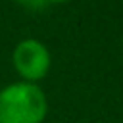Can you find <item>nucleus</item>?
<instances>
[{"mask_svg": "<svg viewBox=\"0 0 123 123\" xmlns=\"http://www.w3.org/2000/svg\"><path fill=\"white\" fill-rule=\"evenodd\" d=\"M48 98L40 85L13 81L0 88V123H44Z\"/></svg>", "mask_w": 123, "mask_h": 123, "instance_id": "f257e3e1", "label": "nucleus"}, {"mask_svg": "<svg viewBox=\"0 0 123 123\" xmlns=\"http://www.w3.org/2000/svg\"><path fill=\"white\" fill-rule=\"evenodd\" d=\"M12 65L19 81L38 85L52 67V54L48 46L33 37L21 38L12 50Z\"/></svg>", "mask_w": 123, "mask_h": 123, "instance_id": "f03ea898", "label": "nucleus"}, {"mask_svg": "<svg viewBox=\"0 0 123 123\" xmlns=\"http://www.w3.org/2000/svg\"><path fill=\"white\" fill-rule=\"evenodd\" d=\"M12 2L21 4V6H37V4H40L42 0H12Z\"/></svg>", "mask_w": 123, "mask_h": 123, "instance_id": "7ed1b4c3", "label": "nucleus"}, {"mask_svg": "<svg viewBox=\"0 0 123 123\" xmlns=\"http://www.w3.org/2000/svg\"><path fill=\"white\" fill-rule=\"evenodd\" d=\"M42 2H48V4H65V2H71V0H42Z\"/></svg>", "mask_w": 123, "mask_h": 123, "instance_id": "20e7f679", "label": "nucleus"}, {"mask_svg": "<svg viewBox=\"0 0 123 123\" xmlns=\"http://www.w3.org/2000/svg\"><path fill=\"white\" fill-rule=\"evenodd\" d=\"M121 44H123V35H121Z\"/></svg>", "mask_w": 123, "mask_h": 123, "instance_id": "39448f33", "label": "nucleus"}]
</instances>
